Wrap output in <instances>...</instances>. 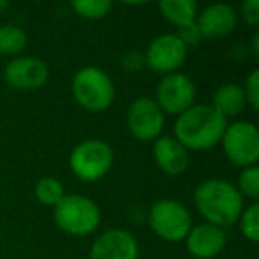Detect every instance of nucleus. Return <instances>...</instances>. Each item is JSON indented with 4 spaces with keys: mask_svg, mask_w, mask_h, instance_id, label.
Listing matches in <instances>:
<instances>
[{
    "mask_svg": "<svg viewBox=\"0 0 259 259\" xmlns=\"http://www.w3.org/2000/svg\"><path fill=\"white\" fill-rule=\"evenodd\" d=\"M158 8L163 18L178 29L195 23L199 13V6L194 0H162Z\"/></svg>",
    "mask_w": 259,
    "mask_h": 259,
    "instance_id": "17",
    "label": "nucleus"
},
{
    "mask_svg": "<svg viewBox=\"0 0 259 259\" xmlns=\"http://www.w3.org/2000/svg\"><path fill=\"white\" fill-rule=\"evenodd\" d=\"M71 9L83 20H101L112 11L110 0H78L71 2Z\"/></svg>",
    "mask_w": 259,
    "mask_h": 259,
    "instance_id": "20",
    "label": "nucleus"
},
{
    "mask_svg": "<svg viewBox=\"0 0 259 259\" xmlns=\"http://www.w3.org/2000/svg\"><path fill=\"white\" fill-rule=\"evenodd\" d=\"M227 241L226 229L213 224L202 222L192 226L190 233L185 238L188 254L194 259H213L224 250Z\"/></svg>",
    "mask_w": 259,
    "mask_h": 259,
    "instance_id": "14",
    "label": "nucleus"
},
{
    "mask_svg": "<svg viewBox=\"0 0 259 259\" xmlns=\"http://www.w3.org/2000/svg\"><path fill=\"white\" fill-rule=\"evenodd\" d=\"M144 66H146V59H144V54H142V52H137V50L126 52L124 57H122V68H124L128 73L141 71Z\"/></svg>",
    "mask_w": 259,
    "mask_h": 259,
    "instance_id": "25",
    "label": "nucleus"
},
{
    "mask_svg": "<svg viewBox=\"0 0 259 259\" xmlns=\"http://www.w3.org/2000/svg\"><path fill=\"white\" fill-rule=\"evenodd\" d=\"M148 224L158 238L165 241H185L192 229V215L176 199H158L148 213Z\"/></svg>",
    "mask_w": 259,
    "mask_h": 259,
    "instance_id": "6",
    "label": "nucleus"
},
{
    "mask_svg": "<svg viewBox=\"0 0 259 259\" xmlns=\"http://www.w3.org/2000/svg\"><path fill=\"white\" fill-rule=\"evenodd\" d=\"M194 204L206 222L222 229L234 226L245 208L236 185L222 178L201 181L194 192Z\"/></svg>",
    "mask_w": 259,
    "mask_h": 259,
    "instance_id": "1",
    "label": "nucleus"
},
{
    "mask_svg": "<svg viewBox=\"0 0 259 259\" xmlns=\"http://www.w3.org/2000/svg\"><path fill=\"white\" fill-rule=\"evenodd\" d=\"M27 47V34L18 25H0V55L20 57Z\"/></svg>",
    "mask_w": 259,
    "mask_h": 259,
    "instance_id": "18",
    "label": "nucleus"
},
{
    "mask_svg": "<svg viewBox=\"0 0 259 259\" xmlns=\"http://www.w3.org/2000/svg\"><path fill=\"white\" fill-rule=\"evenodd\" d=\"M227 124L229 122L211 105H194L178 115L174 139L187 151H208L220 144Z\"/></svg>",
    "mask_w": 259,
    "mask_h": 259,
    "instance_id": "2",
    "label": "nucleus"
},
{
    "mask_svg": "<svg viewBox=\"0 0 259 259\" xmlns=\"http://www.w3.org/2000/svg\"><path fill=\"white\" fill-rule=\"evenodd\" d=\"M153 158L163 174L172 178L185 174L190 165V151L170 135H160L153 142Z\"/></svg>",
    "mask_w": 259,
    "mask_h": 259,
    "instance_id": "15",
    "label": "nucleus"
},
{
    "mask_svg": "<svg viewBox=\"0 0 259 259\" xmlns=\"http://www.w3.org/2000/svg\"><path fill=\"white\" fill-rule=\"evenodd\" d=\"M238 13L229 4H211L197 13L195 27L202 39H220L236 29Z\"/></svg>",
    "mask_w": 259,
    "mask_h": 259,
    "instance_id": "13",
    "label": "nucleus"
},
{
    "mask_svg": "<svg viewBox=\"0 0 259 259\" xmlns=\"http://www.w3.org/2000/svg\"><path fill=\"white\" fill-rule=\"evenodd\" d=\"M34 194H36V199L39 201V204L55 208V206L62 201V197L66 195V192H64L62 183L57 180V178L47 176V178H41V180L36 183V187H34Z\"/></svg>",
    "mask_w": 259,
    "mask_h": 259,
    "instance_id": "19",
    "label": "nucleus"
},
{
    "mask_svg": "<svg viewBox=\"0 0 259 259\" xmlns=\"http://www.w3.org/2000/svg\"><path fill=\"white\" fill-rule=\"evenodd\" d=\"M75 101L87 112H103L114 103L115 85L110 75L98 66H83L75 73L71 82Z\"/></svg>",
    "mask_w": 259,
    "mask_h": 259,
    "instance_id": "3",
    "label": "nucleus"
},
{
    "mask_svg": "<svg viewBox=\"0 0 259 259\" xmlns=\"http://www.w3.org/2000/svg\"><path fill=\"white\" fill-rule=\"evenodd\" d=\"M252 50H254V55H259V34L257 32L252 36Z\"/></svg>",
    "mask_w": 259,
    "mask_h": 259,
    "instance_id": "27",
    "label": "nucleus"
},
{
    "mask_svg": "<svg viewBox=\"0 0 259 259\" xmlns=\"http://www.w3.org/2000/svg\"><path fill=\"white\" fill-rule=\"evenodd\" d=\"M236 188L241 194V197L252 199V202L257 201V197H259V169H257V165L241 169L240 176H238Z\"/></svg>",
    "mask_w": 259,
    "mask_h": 259,
    "instance_id": "22",
    "label": "nucleus"
},
{
    "mask_svg": "<svg viewBox=\"0 0 259 259\" xmlns=\"http://www.w3.org/2000/svg\"><path fill=\"white\" fill-rule=\"evenodd\" d=\"M54 222L62 233L71 236H89L100 227V206L82 194H66L54 208Z\"/></svg>",
    "mask_w": 259,
    "mask_h": 259,
    "instance_id": "4",
    "label": "nucleus"
},
{
    "mask_svg": "<svg viewBox=\"0 0 259 259\" xmlns=\"http://www.w3.org/2000/svg\"><path fill=\"white\" fill-rule=\"evenodd\" d=\"M89 259H139V243L126 229H107L94 240Z\"/></svg>",
    "mask_w": 259,
    "mask_h": 259,
    "instance_id": "12",
    "label": "nucleus"
},
{
    "mask_svg": "<svg viewBox=\"0 0 259 259\" xmlns=\"http://www.w3.org/2000/svg\"><path fill=\"white\" fill-rule=\"evenodd\" d=\"M8 8H9L8 2H6V0H0V11H6Z\"/></svg>",
    "mask_w": 259,
    "mask_h": 259,
    "instance_id": "28",
    "label": "nucleus"
},
{
    "mask_svg": "<svg viewBox=\"0 0 259 259\" xmlns=\"http://www.w3.org/2000/svg\"><path fill=\"white\" fill-rule=\"evenodd\" d=\"M224 155L236 167H252L259 160V134L254 122L236 121L224 130L220 139Z\"/></svg>",
    "mask_w": 259,
    "mask_h": 259,
    "instance_id": "7",
    "label": "nucleus"
},
{
    "mask_svg": "<svg viewBox=\"0 0 259 259\" xmlns=\"http://www.w3.org/2000/svg\"><path fill=\"white\" fill-rule=\"evenodd\" d=\"M187 47L180 41L176 34H162L149 43L144 54L146 66L153 73L165 76L176 73L187 61Z\"/></svg>",
    "mask_w": 259,
    "mask_h": 259,
    "instance_id": "10",
    "label": "nucleus"
},
{
    "mask_svg": "<svg viewBox=\"0 0 259 259\" xmlns=\"http://www.w3.org/2000/svg\"><path fill=\"white\" fill-rule=\"evenodd\" d=\"M211 107L222 115L226 121H229L231 117H236L247 107L245 101L243 87L238 83H224L219 89L213 93L211 98Z\"/></svg>",
    "mask_w": 259,
    "mask_h": 259,
    "instance_id": "16",
    "label": "nucleus"
},
{
    "mask_svg": "<svg viewBox=\"0 0 259 259\" xmlns=\"http://www.w3.org/2000/svg\"><path fill=\"white\" fill-rule=\"evenodd\" d=\"M165 126V114L156 101L148 96H139L126 110V128L130 135L141 142H155Z\"/></svg>",
    "mask_w": 259,
    "mask_h": 259,
    "instance_id": "8",
    "label": "nucleus"
},
{
    "mask_svg": "<svg viewBox=\"0 0 259 259\" xmlns=\"http://www.w3.org/2000/svg\"><path fill=\"white\" fill-rule=\"evenodd\" d=\"M190 259H194V257H190Z\"/></svg>",
    "mask_w": 259,
    "mask_h": 259,
    "instance_id": "29",
    "label": "nucleus"
},
{
    "mask_svg": "<svg viewBox=\"0 0 259 259\" xmlns=\"http://www.w3.org/2000/svg\"><path fill=\"white\" fill-rule=\"evenodd\" d=\"M240 16L247 25H259V2L257 0H245L240 6Z\"/></svg>",
    "mask_w": 259,
    "mask_h": 259,
    "instance_id": "24",
    "label": "nucleus"
},
{
    "mask_svg": "<svg viewBox=\"0 0 259 259\" xmlns=\"http://www.w3.org/2000/svg\"><path fill=\"white\" fill-rule=\"evenodd\" d=\"M50 69L37 57H15L6 64L4 80L16 91H37L47 85Z\"/></svg>",
    "mask_w": 259,
    "mask_h": 259,
    "instance_id": "11",
    "label": "nucleus"
},
{
    "mask_svg": "<svg viewBox=\"0 0 259 259\" xmlns=\"http://www.w3.org/2000/svg\"><path fill=\"white\" fill-rule=\"evenodd\" d=\"M238 226H240V233L247 238L250 243H257L259 241V204L257 201L252 202L250 206L243 208L240 219H238Z\"/></svg>",
    "mask_w": 259,
    "mask_h": 259,
    "instance_id": "21",
    "label": "nucleus"
},
{
    "mask_svg": "<svg viewBox=\"0 0 259 259\" xmlns=\"http://www.w3.org/2000/svg\"><path fill=\"white\" fill-rule=\"evenodd\" d=\"M114 165V149L101 139H87L76 144L69 155V169L78 180L93 183L110 172Z\"/></svg>",
    "mask_w": 259,
    "mask_h": 259,
    "instance_id": "5",
    "label": "nucleus"
},
{
    "mask_svg": "<svg viewBox=\"0 0 259 259\" xmlns=\"http://www.w3.org/2000/svg\"><path fill=\"white\" fill-rule=\"evenodd\" d=\"M245 101L252 110H257L259 108V69H252L250 75L245 80L243 87Z\"/></svg>",
    "mask_w": 259,
    "mask_h": 259,
    "instance_id": "23",
    "label": "nucleus"
},
{
    "mask_svg": "<svg viewBox=\"0 0 259 259\" xmlns=\"http://www.w3.org/2000/svg\"><path fill=\"white\" fill-rule=\"evenodd\" d=\"M176 36L180 37L181 43L187 47V50H188V48L197 47L199 41L202 39L201 34H199V30H197V27H195V23H192V25H187V27H183V29H180L176 32Z\"/></svg>",
    "mask_w": 259,
    "mask_h": 259,
    "instance_id": "26",
    "label": "nucleus"
},
{
    "mask_svg": "<svg viewBox=\"0 0 259 259\" xmlns=\"http://www.w3.org/2000/svg\"><path fill=\"white\" fill-rule=\"evenodd\" d=\"M195 85L192 78H188L185 73H170L162 76V80L156 85V94L153 100L160 107L163 114L181 115L190 107L195 105Z\"/></svg>",
    "mask_w": 259,
    "mask_h": 259,
    "instance_id": "9",
    "label": "nucleus"
}]
</instances>
